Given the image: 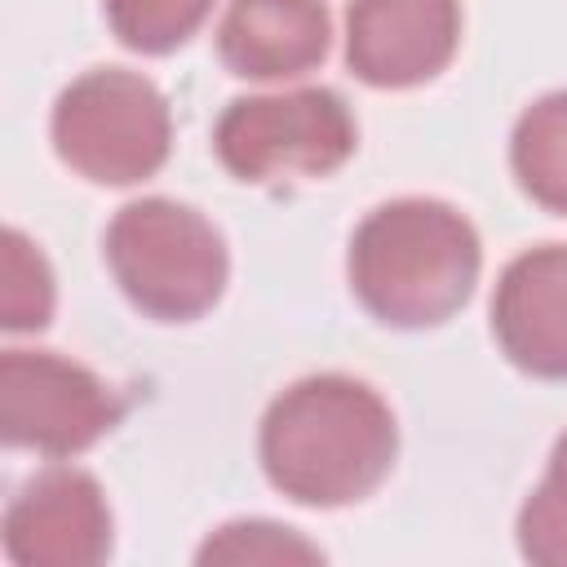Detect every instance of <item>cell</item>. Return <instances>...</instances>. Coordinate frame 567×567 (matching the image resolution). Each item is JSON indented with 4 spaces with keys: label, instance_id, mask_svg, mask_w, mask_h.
I'll return each mask as SVG.
<instances>
[{
    "label": "cell",
    "instance_id": "6da1fadb",
    "mask_svg": "<svg viewBox=\"0 0 567 567\" xmlns=\"http://www.w3.org/2000/svg\"><path fill=\"white\" fill-rule=\"evenodd\" d=\"M266 483L306 509H341L372 496L399 456L390 403L359 377L315 372L279 390L257 430Z\"/></svg>",
    "mask_w": 567,
    "mask_h": 567
},
{
    "label": "cell",
    "instance_id": "7a4b0ae2",
    "mask_svg": "<svg viewBox=\"0 0 567 567\" xmlns=\"http://www.w3.org/2000/svg\"><path fill=\"white\" fill-rule=\"evenodd\" d=\"M478 270L483 244L470 217L425 195L377 204L346 248L354 301L377 323L403 332L447 323L474 297Z\"/></svg>",
    "mask_w": 567,
    "mask_h": 567
},
{
    "label": "cell",
    "instance_id": "3957f363",
    "mask_svg": "<svg viewBox=\"0 0 567 567\" xmlns=\"http://www.w3.org/2000/svg\"><path fill=\"white\" fill-rule=\"evenodd\" d=\"M102 257L128 306L155 323L208 315L230 279L221 230L199 208L164 195L124 204L102 235Z\"/></svg>",
    "mask_w": 567,
    "mask_h": 567
},
{
    "label": "cell",
    "instance_id": "277c9868",
    "mask_svg": "<svg viewBox=\"0 0 567 567\" xmlns=\"http://www.w3.org/2000/svg\"><path fill=\"white\" fill-rule=\"evenodd\" d=\"M58 159L93 186H137L173 151L168 97L137 71L93 66L75 75L49 115Z\"/></svg>",
    "mask_w": 567,
    "mask_h": 567
},
{
    "label": "cell",
    "instance_id": "5b68a950",
    "mask_svg": "<svg viewBox=\"0 0 567 567\" xmlns=\"http://www.w3.org/2000/svg\"><path fill=\"white\" fill-rule=\"evenodd\" d=\"M359 146V124L341 93L292 89L235 97L213 128L221 168L239 182L275 177H328Z\"/></svg>",
    "mask_w": 567,
    "mask_h": 567
},
{
    "label": "cell",
    "instance_id": "8992f818",
    "mask_svg": "<svg viewBox=\"0 0 567 567\" xmlns=\"http://www.w3.org/2000/svg\"><path fill=\"white\" fill-rule=\"evenodd\" d=\"M124 416L120 394L84 363L53 350L0 354V439L53 461L89 452Z\"/></svg>",
    "mask_w": 567,
    "mask_h": 567
},
{
    "label": "cell",
    "instance_id": "52a82bcc",
    "mask_svg": "<svg viewBox=\"0 0 567 567\" xmlns=\"http://www.w3.org/2000/svg\"><path fill=\"white\" fill-rule=\"evenodd\" d=\"M0 540L13 567H97L111 558L115 518L89 470L49 465L9 501Z\"/></svg>",
    "mask_w": 567,
    "mask_h": 567
},
{
    "label": "cell",
    "instance_id": "ba28073f",
    "mask_svg": "<svg viewBox=\"0 0 567 567\" xmlns=\"http://www.w3.org/2000/svg\"><path fill=\"white\" fill-rule=\"evenodd\" d=\"M461 0H350L346 66L368 89H416L461 49Z\"/></svg>",
    "mask_w": 567,
    "mask_h": 567
},
{
    "label": "cell",
    "instance_id": "9c48e42d",
    "mask_svg": "<svg viewBox=\"0 0 567 567\" xmlns=\"http://www.w3.org/2000/svg\"><path fill=\"white\" fill-rule=\"evenodd\" d=\"M492 337L518 372L567 381V244H536L501 270Z\"/></svg>",
    "mask_w": 567,
    "mask_h": 567
},
{
    "label": "cell",
    "instance_id": "30bf717a",
    "mask_svg": "<svg viewBox=\"0 0 567 567\" xmlns=\"http://www.w3.org/2000/svg\"><path fill=\"white\" fill-rule=\"evenodd\" d=\"M323 0H230L217 22V58L239 80H297L328 58Z\"/></svg>",
    "mask_w": 567,
    "mask_h": 567
},
{
    "label": "cell",
    "instance_id": "8fae6325",
    "mask_svg": "<svg viewBox=\"0 0 567 567\" xmlns=\"http://www.w3.org/2000/svg\"><path fill=\"white\" fill-rule=\"evenodd\" d=\"M509 168L532 204L567 217V89L523 106L509 133Z\"/></svg>",
    "mask_w": 567,
    "mask_h": 567
},
{
    "label": "cell",
    "instance_id": "7c38bea8",
    "mask_svg": "<svg viewBox=\"0 0 567 567\" xmlns=\"http://www.w3.org/2000/svg\"><path fill=\"white\" fill-rule=\"evenodd\" d=\"M53 301H58V284H53L49 257L40 252L35 239L9 226L0 248V328L40 332L53 319Z\"/></svg>",
    "mask_w": 567,
    "mask_h": 567
},
{
    "label": "cell",
    "instance_id": "4fadbf2b",
    "mask_svg": "<svg viewBox=\"0 0 567 567\" xmlns=\"http://www.w3.org/2000/svg\"><path fill=\"white\" fill-rule=\"evenodd\" d=\"M111 35L146 58L182 49L213 13V0H102Z\"/></svg>",
    "mask_w": 567,
    "mask_h": 567
},
{
    "label": "cell",
    "instance_id": "5bb4252c",
    "mask_svg": "<svg viewBox=\"0 0 567 567\" xmlns=\"http://www.w3.org/2000/svg\"><path fill=\"white\" fill-rule=\"evenodd\" d=\"M518 554L536 567H567V430L554 439L545 478L518 509Z\"/></svg>",
    "mask_w": 567,
    "mask_h": 567
},
{
    "label": "cell",
    "instance_id": "9a60e30c",
    "mask_svg": "<svg viewBox=\"0 0 567 567\" xmlns=\"http://www.w3.org/2000/svg\"><path fill=\"white\" fill-rule=\"evenodd\" d=\"M195 563H323V549L306 540L297 527L270 523V518H235L204 536L195 549Z\"/></svg>",
    "mask_w": 567,
    "mask_h": 567
}]
</instances>
